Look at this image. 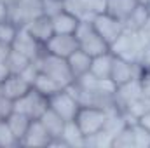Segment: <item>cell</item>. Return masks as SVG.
<instances>
[{"label":"cell","instance_id":"cell-1","mask_svg":"<svg viewBox=\"0 0 150 148\" xmlns=\"http://www.w3.org/2000/svg\"><path fill=\"white\" fill-rule=\"evenodd\" d=\"M150 38H147L142 32H134V30H124L119 37L110 44V52L117 58H122L126 61L131 63H140L142 52L145 49V45L149 44Z\"/></svg>","mask_w":150,"mask_h":148},{"label":"cell","instance_id":"cell-2","mask_svg":"<svg viewBox=\"0 0 150 148\" xmlns=\"http://www.w3.org/2000/svg\"><path fill=\"white\" fill-rule=\"evenodd\" d=\"M33 63H35V66L38 68V72L49 75L51 78H54L61 87H70L75 82L74 75H72V70L68 66V61L65 58L49 54L44 49L42 54L38 56L37 59H33Z\"/></svg>","mask_w":150,"mask_h":148},{"label":"cell","instance_id":"cell-3","mask_svg":"<svg viewBox=\"0 0 150 148\" xmlns=\"http://www.w3.org/2000/svg\"><path fill=\"white\" fill-rule=\"evenodd\" d=\"M108 117V110L101 106H91V105H80V108L75 115V122L80 127L84 136H93L100 132L105 127Z\"/></svg>","mask_w":150,"mask_h":148},{"label":"cell","instance_id":"cell-4","mask_svg":"<svg viewBox=\"0 0 150 148\" xmlns=\"http://www.w3.org/2000/svg\"><path fill=\"white\" fill-rule=\"evenodd\" d=\"M40 14H44L42 0H16L9 5V21L19 28L28 25Z\"/></svg>","mask_w":150,"mask_h":148},{"label":"cell","instance_id":"cell-5","mask_svg":"<svg viewBox=\"0 0 150 148\" xmlns=\"http://www.w3.org/2000/svg\"><path fill=\"white\" fill-rule=\"evenodd\" d=\"M49 108H52L59 117H63L68 122V120H75V115L80 108V103H79L77 96L72 92V89L65 87L49 98Z\"/></svg>","mask_w":150,"mask_h":148},{"label":"cell","instance_id":"cell-6","mask_svg":"<svg viewBox=\"0 0 150 148\" xmlns=\"http://www.w3.org/2000/svg\"><path fill=\"white\" fill-rule=\"evenodd\" d=\"M49 108V98L40 94L37 89H30L23 98L14 101V111H21L30 118H40L42 113Z\"/></svg>","mask_w":150,"mask_h":148},{"label":"cell","instance_id":"cell-7","mask_svg":"<svg viewBox=\"0 0 150 148\" xmlns=\"http://www.w3.org/2000/svg\"><path fill=\"white\" fill-rule=\"evenodd\" d=\"M93 26H94V32L103 38L108 45H110L113 40L126 30L124 23H122L120 19H117V18L110 16L108 12L96 14V16L93 18Z\"/></svg>","mask_w":150,"mask_h":148},{"label":"cell","instance_id":"cell-8","mask_svg":"<svg viewBox=\"0 0 150 148\" xmlns=\"http://www.w3.org/2000/svg\"><path fill=\"white\" fill-rule=\"evenodd\" d=\"M143 73V66L140 63H131L126 61L122 58L113 56V63H112V72H110V78L117 85L126 84L133 78H140Z\"/></svg>","mask_w":150,"mask_h":148},{"label":"cell","instance_id":"cell-9","mask_svg":"<svg viewBox=\"0 0 150 148\" xmlns=\"http://www.w3.org/2000/svg\"><path fill=\"white\" fill-rule=\"evenodd\" d=\"M44 49L49 54L59 56V58H68L70 54H74L79 49V40L75 38V35H65V33H54L44 44Z\"/></svg>","mask_w":150,"mask_h":148},{"label":"cell","instance_id":"cell-10","mask_svg":"<svg viewBox=\"0 0 150 148\" xmlns=\"http://www.w3.org/2000/svg\"><path fill=\"white\" fill-rule=\"evenodd\" d=\"M11 49H14V51L21 52V54H25L28 59L33 61V59H37L38 56L42 54L44 45L38 44L37 40L32 37L25 28H19L18 33H16V37H14V40H12V44H11Z\"/></svg>","mask_w":150,"mask_h":148},{"label":"cell","instance_id":"cell-11","mask_svg":"<svg viewBox=\"0 0 150 148\" xmlns=\"http://www.w3.org/2000/svg\"><path fill=\"white\" fill-rule=\"evenodd\" d=\"M21 28H25L32 37L37 40L38 44H45L49 38L54 35V28H52V19L49 18V16H45V14H40L37 16L35 19H32L28 25H25V26H21Z\"/></svg>","mask_w":150,"mask_h":148},{"label":"cell","instance_id":"cell-12","mask_svg":"<svg viewBox=\"0 0 150 148\" xmlns=\"http://www.w3.org/2000/svg\"><path fill=\"white\" fill-rule=\"evenodd\" d=\"M30 89H32V84L25 77H21L18 73H11L2 82V96H5L12 101L23 98Z\"/></svg>","mask_w":150,"mask_h":148},{"label":"cell","instance_id":"cell-13","mask_svg":"<svg viewBox=\"0 0 150 148\" xmlns=\"http://www.w3.org/2000/svg\"><path fill=\"white\" fill-rule=\"evenodd\" d=\"M52 141L51 134L45 131V127L42 125V122L38 118H33L30 122V127L26 131V134L23 136L21 143L23 147H49Z\"/></svg>","mask_w":150,"mask_h":148},{"label":"cell","instance_id":"cell-14","mask_svg":"<svg viewBox=\"0 0 150 148\" xmlns=\"http://www.w3.org/2000/svg\"><path fill=\"white\" fill-rule=\"evenodd\" d=\"M138 96H142V84H140V78H133L126 84L117 85V91L113 94V101L122 110L129 101H133Z\"/></svg>","mask_w":150,"mask_h":148},{"label":"cell","instance_id":"cell-15","mask_svg":"<svg viewBox=\"0 0 150 148\" xmlns=\"http://www.w3.org/2000/svg\"><path fill=\"white\" fill-rule=\"evenodd\" d=\"M79 49H82V51L87 52L91 58H94V56H100V54L108 52V51H110V45L93 30V32L87 33L86 37L79 38Z\"/></svg>","mask_w":150,"mask_h":148},{"label":"cell","instance_id":"cell-16","mask_svg":"<svg viewBox=\"0 0 150 148\" xmlns=\"http://www.w3.org/2000/svg\"><path fill=\"white\" fill-rule=\"evenodd\" d=\"M52 19V28L54 33H65V35H74L77 26H79V18H75L74 14L67 12L65 9L61 12H58L56 16L51 18Z\"/></svg>","mask_w":150,"mask_h":148},{"label":"cell","instance_id":"cell-17","mask_svg":"<svg viewBox=\"0 0 150 148\" xmlns=\"http://www.w3.org/2000/svg\"><path fill=\"white\" fill-rule=\"evenodd\" d=\"M67 61H68V66H70V70H72L74 78H79V77H82V75L89 73L93 58H91L87 52H84L82 49H77L74 54H70V56L67 58Z\"/></svg>","mask_w":150,"mask_h":148},{"label":"cell","instance_id":"cell-18","mask_svg":"<svg viewBox=\"0 0 150 148\" xmlns=\"http://www.w3.org/2000/svg\"><path fill=\"white\" fill-rule=\"evenodd\" d=\"M42 122V125L45 127V131L51 134V138H61V132H63V127H65V118L59 117L52 108H47V110L42 113V117L38 118Z\"/></svg>","mask_w":150,"mask_h":148},{"label":"cell","instance_id":"cell-19","mask_svg":"<svg viewBox=\"0 0 150 148\" xmlns=\"http://www.w3.org/2000/svg\"><path fill=\"white\" fill-rule=\"evenodd\" d=\"M136 5H138V0H107L105 12H108L110 16L124 23L129 18V14L136 9Z\"/></svg>","mask_w":150,"mask_h":148},{"label":"cell","instance_id":"cell-20","mask_svg":"<svg viewBox=\"0 0 150 148\" xmlns=\"http://www.w3.org/2000/svg\"><path fill=\"white\" fill-rule=\"evenodd\" d=\"M112 63H113V54L108 51L105 54L94 56L91 61V70L89 73H93L98 78H110V72H112Z\"/></svg>","mask_w":150,"mask_h":148},{"label":"cell","instance_id":"cell-21","mask_svg":"<svg viewBox=\"0 0 150 148\" xmlns=\"http://www.w3.org/2000/svg\"><path fill=\"white\" fill-rule=\"evenodd\" d=\"M33 118H30L28 115H25V113H21V111H12L7 118H5V122L9 124V127H11V131H12V134L18 138V141L21 143V140H23V136L26 134V131H28V127H30V122H32Z\"/></svg>","mask_w":150,"mask_h":148},{"label":"cell","instance_id":"cell-22","mask_svg":"<svg viewBox=\"0 0 150 148\" xmlns=\"http://www.w3.org/2000/svg\"><path fill=\"white\" fill-rule=\"evenodd\" d=\"M149 18H150V9L145 7V5H142V4H138L136 9L129 14V18L124 21V26H126L127 30L140 32V30L145 26V23L149 21Z\"/></svg>","mask_w":150,"mask_h":148},{"label":"cell","instance_id":"cell-23","mask_svg":"<svg viewBox=\"0 0 150 148\" xmlns=\"http://www.w3.org/2000/svg\"><path fill=\"white\" fill-rule=\"evenodd\" d=\"M32 87L37 89L40 94H44V96H47V98H51V96L56 94L58 91L65 89V87H61L54 78H51L49 75L42 73V72H38V75L35 77V80H33V84H32Z\"/></svg>","mask_w":150,"mask_h":148},{"label":"cell","instance_id":"cell-24","mask_svg":"<svg viewBox=\"0 0 150 148\" xmlns=\"http://www.w3.org/2000/svg\"><path fill=\"white\" fill-rule=\"evenodd\" d=\"M61 140L67 143V147H77V145H86V136L82 134L80 127L77 125L75 120L65 122L63 132H61Z\"/></svg>","mask_w":150,"mask_h":148},{"label":"cell","instance_id":"cell-25","mask_svg":"<svg viewBox=\"0 0 150 148\" xmlns=\"http://www.w3.org/2000/svg\"><path fill=\"white\" fill-rule=\"evenodd\" d=\"M30 63H32V59H28L25 54H21V52H18L14 49H11V52H9V56L5 59V65L9 66L11 73H18V75L21 73Z\"/></svg>","mask_w":150,"mask_h":148},{"label":"cell","instance_id":"cell-26","mask_svg":"<svg viewBox=\"0 0 150 148\" xmlns=\"http://www.w3.org/2000/svg\"><path fill=\"white\" fill-rule=\"evenodd\" d=\"M63 9L70 14H74L79 19H93L94 16H91L84 5L82 0H63Z\"/></svg>","mask_w":150,"mask_h":148},{"label":"cell","instance_id":"cell-27","mask_svg":"<svg viewBox=\"0 0 150 148\" xmlns=\"http://www.w3.org/2000/svg\"><path fill=\"white\" fill-rule=\"evenodd\" d=\"M112 147L115 148H134V136H133V127L127 125L126 129H122L119 134L113 136Z\"/></svg>","mask_w":150,"mask_h":148},{"label":"cell","instance_id":"cell-28","mask_svg":"<svg viewBox=\"0 0 150 148\" xmlns=\"http://www.w3.org/2000/svg\"><path fill=\"white\" fill-rule=\"evenodd\" d=\"M133 127V136H134V147L136 148H147L150 147V131L140 125L138 122L131 124Z\"/></svg>","mask_w":150,"mask_h":148},{"label":"cell","instance_id":"cell-29","mask_svg":"<svg viewBox=\"0 0 150 148\" xmlns=\"http://www.w3.org/2000/svg\"><path fill=\"white\" fill-rule=\"evenodd\" d=\"M19 141L12 134L9 124L5 120H0V148H9V147H18Z\"/></svg>","mask_w":150,"mask_h":148},{"label":"cell","instance_id":"cell-30","mask_svg":"<svg viewBox=\"0 0 150 148\" xmlns=\"http://www.w3.org/2000/svg\"><path fill=\"white\" fill-rule=\"evenodd\" d=\"M18 30H19V26H16L12 21H4V23H0V42L2 44H7V45H11L12 44V40L16 37V33H18Z\"/></svg>","mask_w":150,"mask_h":148},{"label":"cell","instance_id":"cell-31","mask_svg":"<svg viewBox=\"0 0 150 148\" xmlns=\"http://www.w3.org/2000/svg\"><path fill=\"white\" fill-rule=\"evenodd\" d=\"M42 11L45 16L52 18L63 11V0H42Z\"/></svg>","mask_w":150,"mask_h":148},{"label":"cell","instance_id":"cell-32","mask_svg":"<svg viewBox=\"0 0 150 148\" xmlns=\"http://www.w3.org/2000/svg\"><path fill=\"white\" fill-rule=\"evenodd\" d=\"M82 2H84L87 12H89L91 16L101 14V12H105V9H107V0H82Z\"/></svg>","mask_w":150,"mask_h":148},{"label":"cell","instance_id":"cell-33","mask_svg":"<svg viewBox=\"0 0 150 148\" xmlns=\"http://www.w3.org/2000/svg\"><path fill=\"white\" fill-rule=\"evenodd\" d=\"M12 111H14V101L5 96H0V118L5 120Z\"/></svg>","mask_w":150,"mask_h":148},{"label":"cell","instance_id":"cell-34","mask_svg":"<svg viewBox=\"0 0 150 148\" xmlns=\"http://www.w3.org/2000/svg\"><path fill=\"white\" fill-rule=\"evenodd\" d=\"M140 84H142V94L150 98V68H143V73L140 77Z\"/></svg>","mask_w":150,"mask_h":148},{"label":"cell","instance_id":"cell-35","mask_svg":"<svg viewBox=\"0 0 150 148\" xmlns=\"http://www.w3.org/2000/svg\"><path fill=\"white\" fill-rule=\"evenodd\" d=\"M7 19H9V4L0 2V23H4Z\"/></svg>","mask_w":150,"mask_h":148},{"label":"cell","instance_id":"cell-36","mask_svg":"<svg viewBox=\"0 0 150 148\" xmlns=\"http://www.w3.org/2000/svg\"><path fill=\"white\" fill-rule=\"evenodd\" d=\"M9 75H11L9 66L5 65V61H2V63H0V84H2V82H4V80L9 77Z\"/></svg>","mask_w":150,"mask_h":148},{"label":"cell","instance_id":"cell-37","mask_svg":"<svg viewBox=\"0 0 150 148\" xmlns=\"http://www.w3.org/2000/svg\"><path fill=\"white\" fill-rule=\"evenodd\" d=\"M9 52H11V45H7V44H2V42H0V63L7 59Z\"/></svg>","mask_w":150,"mask_h":148},{"label":"cell","instance_id":"cell-38","mask_svg":"<svg viewBox=\"0 0 150 148\" xmlns=\"http://www.w3.org/2000/svg\"><path fill=\"white\" fill-rule=\"evenodd\" d=\"M138 124H140V125H143L145 129H149V131H150V111H147L145 115H142V117L138 118Z\"/></svg>","mask_w":150,"mask_h":148},{"label":"cell","instance_id":"cell-39","mask_svg":"<svg viewBox=\"0 0 150 148\" xmlns=\"http://www.w3.org/2000/svg\"><path fill=\"white\" fill-rule=\"evenodd\" d=\"M138 4H142V5H145V7L150 9V0H138Z\"/></svg>","mask_w":150,"mask_h":148},{"label":"cell","instance_id":"cell-40","mask_svg":"<svg viewBox=\"0 0 150 148\" xmlns=\"http://www.w3.org/2000/svg\"><path fill=\"white\" fill-rule=\"evenodd\" d=\"M0 2H5V4H9V5H11V4H12V2H16V0H0Z\"/></svg>","mask_w":150,"mask_h":148},{"label":"cell","instance_id":"cell-41","mask_svg":"<svg viewBox=\"0 0 150 148\" xmlns=\"http://www.w3.org/2000/svg\"><path fill=\"white\" fill-rule=\"evenodd\" d=\"M0 96H2V84H0Z\"/></svg>","mask_w":150,"mask_h":148},{"label":"cell","instance_id":"cell-42","mask_svg":"<svg viewBox=\"0 0 150 148\" xmlns=\"http://www.w3.org/2000/svg\"><path fill=\"white\" fill-rule=\"evenodd\" d=\"M0 120H2V118H0Z\"/></svg>","mask_w":150,"mask_h":148}]
</instances>
